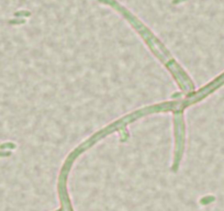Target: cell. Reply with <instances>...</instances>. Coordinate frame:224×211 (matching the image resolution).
<instances>
[{
	"mask_svg": "<svg viewBox=\"0 0 224 211\" xmlns=\"http://www.w3.org/2000/svg\"><path fill=\"white\" fill-rule=\"evenodd\" d=\"M99 2L103 4V5L110 6L111 8H113L115 11H118L120 14L123 15L124 19L126 20L133 27L134 30L141 35V38L144 40L146 45L153 52V54L157 57L160 61V63L167 68V70L170 73V75L176 81L177 86L179 87V89L184 94L188 96V95L192 94L193 91H195V85L190 78V76L188 75L186 70L178 64V62L174 58V56L170 54V52L167 50L166 46L156 38V35L153 34L152 31L138 19L137 17H135L131 11H129L117 0H99Z\"/></svg>",
	"mask_w": 224,
	"mask_h": 211,
	"instance_id": "6da1fadb",
	"label": "cell"
},
{
	"mask_svg": "<svg viewBox=\"0 0 224 211\" xmlns=\"http://www.w3.org/2000/svg\"><path fill=\"white\" fill-rule=\"evenodd\" d=\"M195 104L192 99L190 97H185L184 99H176V100H170V101H165V102L156 103V104H151L147 107H144L138 110H135L133 112L129 113L126 116L122 117L121 119L117 120V121L110 123L109 125L105 127L103 129H101L99 131L95 133L94 135H91L89 139L85 140L81 144L75 147L74 150L67 155L66 160L64 161V164L68 165V166H73L74 162L76 161V158L81 155L85 151L89 150L90 147L97 144L99 141L102 139H105L107 136L113 133L115 131H125L126 125L129 123L136 121L138 119L153 113H159V112H178V111H185L187 108H189L190 106Z\"/></svg>",
	"mask_w": 224,
	"mask_h": 211,
	"instance_id": "7a4b0ae2",
	"label": "cell"
},
{
	"mask_svg": "<svg viewBox=\"0 0 224 211\" xmlns=\"http://www.w3.org/2000/svg\"><path fill=\"white\" fill-rule=\"evenodd\" d=\"M172 123H174V154L170 169L172 172L176 173L180 167L186 146V124L184 111L172 113Z\"/></svg>",
	"mask_w": 224,
	"mask_h": 211,
	"instance_id": "3957f363",
	"label": "cell"
},
{
	"mask_svg": "<svg viewBox=\"0 0 224 211\" xmlns=\"http://www.w3.org/2000/svg\"><path fill=\"white\" fill-rule=\"evenodd\" d=\"M54 211H62V209H61V208H58V209H56V210H54Z\"/></svg>",
	"mask_w": 224,
	"mask_h": 211,
	"instance_id": "277c9868",
	"label": "cell"
}]
</instances>
